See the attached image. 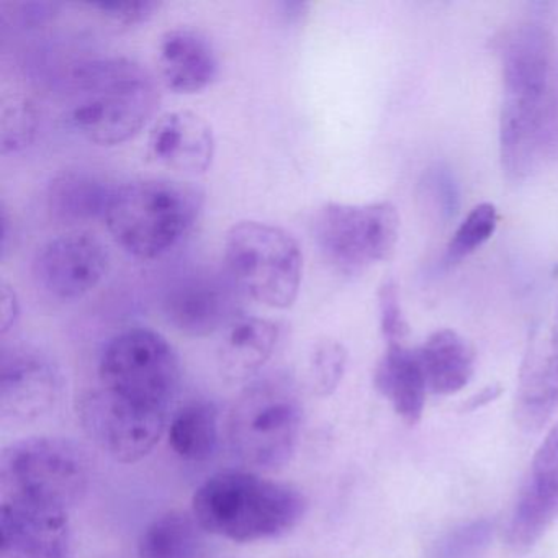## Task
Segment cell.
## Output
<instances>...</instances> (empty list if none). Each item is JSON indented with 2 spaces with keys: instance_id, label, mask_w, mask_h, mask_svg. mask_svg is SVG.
<instances>
[{
  "instance_id": "cell-29",
  "label": "cell",
  "mask_w": 558,
  "mask_h": 558,
  "mask_svg": "<svg viewBox=\"0 0 558 558\" xmlns=\"http://www.w3.org/2000/svg\"><path fill=\"white\" fill-rule=\"evenodd\" d=\"M87 8L99 12L116 24L136 25L151 19L158 11L159 4L151 0H100V2H90Z\"/></svg>"
},
{
  "instance_id": "cell-2",
  "label": "cell",
  "mask_w": 558,
  "mask_h": 558,
  "mask_svg": "<svg viewBox=\"0 0 558 558\" xmlns=\"http://www.w3.org/2000/svg\"><path fill=\"white\" fill-rule=\"evenodd\" d=\"M306 509L308 501L295 486L247 472L217 473L192 499V514L205 532L240 544L287 534Z\"/></svg>"
},
{
  "instance_id": "cell-8",
  "label": "cell",
  "mask_w": 558,
  "mask_h": 558,
  "mask_svg": "<svg viewBox=\"0 0 558 558\" xmlns=\"http://www.w3.org/2000/svg\"><path fill=\"white\" fill-rule=\"evenodd\" d=\"M323 257L335 269L357 274L388 259L400 234V215L390 202L323 205L313 221Z\"/></svg>"
},
{
  "instance_id": "cell-5",
  "label": "cell",
  "mask_w": 558,
  "mask_h": 558,
  "mask_svg": "<svg viewBox=\"0 0 558 558\" xmlns=\"http://www.w3.org/2000/svg\"><path fill=\"white\" fill-rule=\"evenodd\" d=\"M225 272L241 295L272 310L295 303L303 254L292 234L263 221H240L225 238Z\"/></svg>"
},
{
  "instance_id": "cell-4",
  "label": "cell",
  "mask_w": 558,
  "mask_h": 558,
  "mask_svg": "<svg viewBox=\"0 0 558 558\" xmlns=\"http://www.w3.org/2000/svg\"><path fill=\"white\" fill-rule=\"evenodd\" d=\"M303 403L295 381L266 375L246 385L228 416L234 456L257 470H277L292 460L302 433Z\"/></svg>"
},
{
  "instance_id": "cell-1",
  "label": "cell",
  "mask_w": 558,
  "mask_h": 558,
  "mask_svg": "<svg viewBox=\"0 0 558 558\" xmlns=\"http://www.w3.org/2000/svg\"><path fill=\"white\" fill-rule=\"evenodd\" d=\"M66 120L87 142L116 146L145 129L159 107L148 70L129 58H96L71 73Z\"/></svg>"
},
{
  "instance_id": "cell-33",
  "label": "cell",
  "mask_w": 558,
  "mask_h": 558,
  "mask_svg": "<svg viewBox=\"0 0 558 558\" xmlns=\"http://www.w3.org/2000/svg\"><path fill=\"white\" fill-rule=\"evenodd\" d=\"M502 388L499 385H488V387L480 390L478 393L473 395L466 400V403L463 404V410L472 411L480 410V408L486 407V404L493 403V401L498 400L501 397Z\"/></svg>"
},
{
  "instance_id": "cell-34",
  "label": "cell",
  "mask_w": 558,
  "mask_h": 558,
  "mask_svg": "<svg viewBox=\"0 0 558 558\" xmlns=\"http://www.w3.org/2000/svg\"><path fill=\"white\" fill-rule=\"evenodd\" d=\"M283 15H286L289 21H299V19L303 17L306 9H308V4H300V2H283L282 4Z\"/></svg>"
},
{
  "instance_id": "cell-23",
  "label": "cell",
  "mask_w": 558,
  "mask_h": 558,
  "mask_svg": "<svg viewBox=\"0 0 558 558\" xmlns=\"http://www.w3.org/2000/svg\"><path fill=\"white\" fill-rule=\"evenodd\" d=\"M217 404L195 400L172 416L169 446L187 462H207L215 456L220 440Z\"/></svg>"
},
{
  "instance_id": "cell-27",
  "label": "cell",
  "mask_w": 558,
  "mask_h": 558,
  "mask_svg": "<svg viewBox=\"0 0 558 558\" xmlns=\"http://www.w3.org/2000/svg\"><path fill=\"white\" fill-rule=\"evenodd\" d=\"M37 130V112L31 104L14 102L12 109L5 107L2 122V151H19L28 146Z\"/></svg>"
},
{
  "instance_id": "cell-19",
  "label": "cell",
  "mask_w": 558,
  "mask_h": 558,
  "mask_svg": "<svg viewBox=\"0 0 558 558\" xmlns=\"http://www.w3.org/2000/svg\"><path fill=\"white\" fill-rule=\"evenodd\" d=\"M375 387L390 401L404 423H420L426 404L427 384L417 349L404 344L387 345L375 371Z\"/></svg>"
},
{
  "instance_id": "cell-12",
  "label": "cell",
  "mask_w": 558,
  "mask_h": 558,
  "mask_svg": "<svg viewBox=\"0 0 558 558\" xmlns=\"http://www.w3.org/2000/svg\"><path fill=\"white\" fill-rule=\"evenodd\" d=\"M109 266V251L96 234L73 231L40 247L34 260V276L48 295L77 300L102 282Z\"/></svg>"
},
{
  "instance_id": "cell-30",
  "label": "cell",
  "mask_w": 558,
  "mask_h": 558,
  "mask_svg": "<svg viewBox=\"0 0 558 558\" xmlns=\"http://www.w3.org/2000/svg\"><path fill=\"white\" fill-rule=\"evenodd\" d=\"M489 535H492V525L488 521H476L463 525L452 532L440 545L439 558H465L466 555L473 554L485 545Z\"/></svg>"
},
{
  "instance_id": "cell-13",
  "label": "cell",
  "mask_w": 558,
  "mask_h": 558,
  "mask_svg": "<svg viewBox=\"0 0 558 558\" xmlns=\"http://www.w3.org/2000/svg\"><path fill=\"white\" fill-rule=\"evenodd\" d=\"M73 527L68 511L4 499L0 511V558H70Z\"/></svg>"
},
{
  "instance_id": "cell-14",
  "label": "cell",
  "mask_w": 558,
  "mask_h": 558,
  "mask_svg": "<svg viewBox=\"0 0 558 558\" xmlns=\"http://www.w3.org/2000/svg\"><path fill=\"white\" fill-rule=\"evenodd\" d=\"M558 519V424L548 430L531 463L527 482L509 524V547L527 551Z\"/></svg>"
},
{
  "instance_id": "cell-15",
  "label": "cell",
  "mask_w": 558,
  "mask_h": 558,
  "mask_svg": "<svg viewBox=\"0 0 558 558\" xmlns=\"http://www.w3.org/2000/svg\"><path fill=\"white\" fill-rule=\"evenodd\" d=\"M151 158L181 174H204L215 158L210 123L191 110H174L156 120L148 136Z\"/></svg>"
},
{
  "instance_id": "cell-3",
  "label": "cell",
  "mask_w": 558,
  "mask_h": 558,
  "mask_svg": "<svg viewBox=\"0 0 558 558\" xmlns=\"http://www.w3.org/2000/svg\"><path fill=\"white\" fill-rule=\"evenodd\" d=\"M202 208L204 192L191 182L143 179L117 187L104 221L130 256L158 259L194 230Z\"/></svg>"
},
{
  "instance_id": "cell-20",
  "label": "cell",
  "mask_w": 558,
  "mask_h": 558,
  "mask_svg": "<svg viewBox=\"0 0 558 558\" xmlns=\"http://www.w3.org/2000/svg\"><path fill=\"white\" fill-rule=\"evenodd\" d=\"M119 185L89 171H66L48 185V210L64 223H86L106 217Z\"/></svg>"
},
{
  "instance_id": "cell-32",
  "label": "cell",
  "mask_w": 558,
  "mask_h": 558,
  "mask_svg": "<svg viewBox=\"0 0 558 558\" xmlns=\"http://www.w3.org/2000/svg\"><path fill=\"white\" fill-rule=\"evenodd\" d=\"M19 315H21V306H19L15 290L9 283L2 282V328H0L2 336L14 328Z\"/></svg>"
},
{
  "instance_id": "cell-26",
  "label": "cell",
  "mask_w": 558,
  "mask_h": 558,
  "mask_svg": "<svg viewBox=\"0 0 558 558\" xmlns=\"http://www.w3.org/2000/svg\"><path fill=\"white\" fill-rule=\"evenodd\" d=\"M421 189L440 221H450L459 214L460 189L452 169L434 165L424 172Z\"/></svg>"
},
{
  "instance_id": "cell-18",
  "label": "cell",
  "mask_w": 558,
  "mask_h": 558,
  "mask_svg": "<svg viewBox=\"0 0 558 558\" xmlns=\"http://www.w3.org/2000/svg\"><path fill=\"white\" fill-rule=\"evenodd\" d=\"M277 323L257 316H238L221 336L217 359L230 381L251 380L269 362L279 342Z\"/></svg>"
},
{
  "instance_id": "cell-10",
  "label": "cell",
  "mask_w": 558,
  "mask_h": 558,
  "mask_svg": "<svg viewBox=\"0 0 558 558\" xmlns=\"http://www.w3.org/2000/svg\"><path fill=\"white\" fill-rule=\"evenodd\" d=\"M236 292L227 272L185 270L162 290V316L181 335L207 338L223 332L238 318Z\"/></svg>"
},
{
  "instance_id": "cell-25",
  "label": "cell",
  "mask_w": 558,
  "mask_h": 558,
  "mask_svg": "<svg viewBox=\"0 0 558 558\" xmlns=\"http://www.w3.org/2000/svg\"><path fill=\"white\" fill-rule=\"evenodd\" d=\"M348 367V351L336 339H322L306 361V380L313 393L329 397L338 390Z\"/></svg>"
},
{
  "instance_id": "cell-31",
  "label": "cell",
  "mask_w": 558,
  "mask_h": 558,
  "mask_svg": "<svg viewBox=\"0 0 558 558\" xmlns=\"http://www.w3.org/2000/svg\"><path fill=\"white\" fill-rule=\"evenodd\" d=\"M58 8L60 5L51 2H22L14 5V15L19 24L32 27V25L47 24L57 14Z\"/></svg>"
},
{
  "instance_id": "cell-11",
  "label": "cell",
  "mask_w": 558,
  "mask_h": 558,
  "mask_svg": "<svg viewBox=\"0 0 558 558\" xmlns=\"http://www.w3.org/2000/svg\"><path fill=\"white\" fill-rule=\"evenodd\" d=\"M64 377L57 362L28 345L2 349L0 414L14 424L50 416L63 400Z\"/></svg>"
},
{
  "instance_id": "cell-6",
  "label": "cell",
  "mask_w": 558,
  "mask_h": 558,
  "mask_svg": "<svg viewBox=\"0 0 558 558\" xmlns=\"http://www.w3.org/2000/svg\"><path fill=\"white\" fill-rule=\"evenodd\" d=\"M93 463L80 444L63 437H28L12 444L0 459L4 499L68 509L83 501Z\"/></svg>"
},
{
  "instance_id": "cell-17",
  "label": "cell",
  "mask_w": 558,
  "mask_h": 558,
  "mask_svg": "<svg viewBox=\"0 0 558 558\" xmlns=\"http://www.w3.org/2000/svg\"><path fill=\"white\" fill-rule=\"evenodd\" d=\"M159 71L168 89L197 94L218 76V57L211 41L194 28L166 32L159 40Z\"/></svg>"
},
{
  "instance_id": "cell-24",
  "label": "cell",
  "mask_w": 558,
  "mask_h": 558,
  "mask_svg": "<svg viewBox=\"0 0 558 558\" xmlns=\"http://www.w3.org/2000/svg\"><path fill=\"white\" fill-rule=\"evenodd\" d=\"M498 210L495 205L480 204L473 207L447 244L446 256H444L446 266H456L460 260L472 256L486 241L492 240L498 228Z\"/></svg>"
},
{
  "instance_id": "cell-16",
  "label": "cell",
  "mask_w": 558,
  "mask_h": 558,
  "mask_svg": "<svg viewBox=\"0 0 558 558\" xmlns=\"http://www.w3.org/2000/svg\"><path fill=\"white\" fill-rule=\"evenodd\" d=\"M558 408V315L547 338L532 342L522 362L515 420L529 433L541 430Z\"/></svg>"
},
{
  "instance_id": "cell-22",
  "label": "cell",
  "mask_w": 558,
  "mask_h": 558,
  "mask_svg": "<svg viewBox=\"0 0 558 558\" xmlns=\"http://www.w3.org/2000/svg\"><path fill=\"white\" fill-rule=\"evenodd\" d=\"M204 532L192 512H165L140 535L138 558H202Z\"/></svg>"
},
{
  "instance_id": "cell-28",
  "label": "cell",
  "mask_w": 558,
  "mask_h": 558,
  "mask_svg": "<svg viewBox=\"0 0 558 558\" xmlns=\"http://www.w3.org/2000/svg\"><path fill=\"white\" fill-rule=\"evenodd\" d=\"M378 312H380L381 335L387 345L404 344L410 328L401 310L400 293L395 280H385L378 289Z\"/></svg>"
},
{
  "instance_id": "cell-9",
  "label": "cell",
  "mask_w": 558,
  "mask_h": 558,
  "mask_svg": "<svg viewBox=\"0 0 558 558\" xmlns=\"http://www.w3.org/2000/svg\"><path fill=\"white\" fill-rule=\"evenodd\" d=\"M80 420L87 436L117 462L145 459L161 440L168 416L132 407L97 385L80 401Z\"/></svg>"
},
{
  "instance_id": "cell-21",
  "label": "cell",
  "mask_w": 558,
  "mask_h": 558,
  "mask_svg": "<svg viewBox=\"0 0 558 558\" xmlns=\"http://www.w3.org/2000/svg\"><path fill=\"white\" fill-rule=\"evenodd\" d=\"M427 390L436 395H453L472 380L475 352L452 329H440L417 349Z\"/></svg>"
},
{
  "instance_id": "cell-7",
  "label": "cell",
  "mask_w": 558,
  "mask_h": 558,
  "mask_svg": "<svg viewBox=\"0 0 558 558\" xmlns=\"http://www.w3.org/2000/svg\"><path fill=\"white\" fill-rule=\"evenodd\" d=\"M179 385L178 352L153 329H125L100 354L99 387L132 407L169 416Z\"/></svg>"
}]
</instances>
